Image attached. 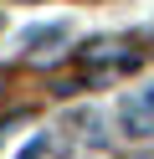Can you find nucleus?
Wrapping results in <instances>:
<instances>
[{"instance_id": "1", "label": "nucleus", "mask_w": 154, "mask_h": 159, "mask_svg": "<svg viewBox=\"0 0 154 159\" xmlns=\"http://www.w3.org/2000/svg\"><path fill=\"white\" fill-rule=\"evenodd\" d=\"M139 103H144V113H149V123H154V87H149V93H139Z\"/></svg>"}, {"instance_id": "2", "label": "nucleus", "mask_w": 154, "mask_h": 159, "mask_svg": "<svg viewBox=\"0 0 154 159\" xmlns=\"http://www.w3.org/2000/svg\"><path fill=\"white\" fill-rule=\"evenodd\" d=\"M0 82H5V77H0Z\"/></svg>"}]
</instances>
